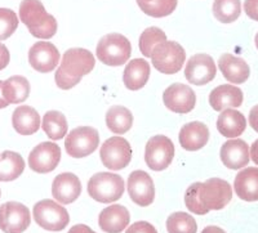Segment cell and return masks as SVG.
<instances>
[{
    "label": "cell",
    "mask_w": 258,
    "mask_h": 233,
    "mask_svg": "<svg viewBox=\"0 0 258 233\" xmlns=\"http://www.w3.org/2000/svg\"><path fill=\"white\" fill-rule=\"evenodd\" d=\"M232 190L229 182L212 178L204 183H194L185 193V204L190 211L206 215L211 210H221L231 201Z\"/></svg>",
    "instance_id": "1"
},
{
    "label": "cell",
    "mask_w": 258,
    "mask_h": 233,
    "mask_svg": "<svg viewBox=\"0 0 258 233\" xmlns=\"http://www.w3.org/2000/svg\"><path fill=\"white\" fill-rule=\"evenodd\" d=\"M94 57L89 50L73 48L64 52L61 66L56 71L54 79L59 89L68 91L77 84L84 75H88L94 67Z\"/></svg>",
    "instance_id": "2"
},
{
    "label": "cell",
    "mask_w": 258,
    "mask_h": 233,
    "mask_svg": "<svg viewBox=\"0 0 258 233\" xmlns=\"http://www.w3.org/2000/svg\"><path fill=\"white\" fill-rule=\"evenodd\" d=\"M20 18L35 38L50 39L56 35V18L47 13L40 0H22L20 4Z\"/></svg>",
    "instance_id": "3"
},
{
    "label": "cell",
    "mask_w": 258,
    "mask_h": 233,
    "mask_svg": "<svg viewBox=\"0 0 258 233\" xmlns=\"http://www.w3.org/2000/svg\"><path fill=\"white\" fill-rule=\"evenodd\" d=\"M132 45L120 34L105 35L97 44V58L106 66H121L131 58Z\"/></svg>",
    "instance_id": "4"
},
{
    "label": "cell",
    "mask_w": 258,
    "mask_h": 233,
    "mask_svg": "<svg viewBox=\"0 0 258 233\" xmlns=\"http://www.w3.org/2000/svg\"><path fill=\"white\" fill-rule=\"evenodd\" d=\"M124 190L123 178L112 173H97L88 182L89 196L102 204L117 201L123 196Z\"/></svg>",
    "instance_id": "5"
},
{
    "label": "cell",
    "mask_w": 258,
    "mask_h": 233,
    "mask_svg": "<svg viewBox=\"0 0 258 233\" xmlns=\"http://www.w3.org/2000/svg\"><path fill=\"white\" fill-rule=\"evenodd\" d=\"M153 66L165 75H173L182 68L186 52L177 41H164L156 45L151 54Z\"/></svg>",
    "instance_id": "6"
},
{
    "label": "cell",
    "mask_w": 258,
    "mask_h": 233,
    "mask_svg": "<svg viewBox=\"0 0 258 233\" xmlns=\"http://www.w3.org/2000/svg\"><path fill=\"white\" fill-rule=\"evenodd\" d=\"M34 219L36 224L45 230L59 232L64 229L70 221L68 210L52 200H41L34 206Z\"/></svg>",
    "instance_id": "7"
},
{
    "label": "cell",
    "mask_w": 258,
    "mask_h": 233,
    "mask_svg": "<svg viewBox=\"0 0 258 233\" xmlns=\"http://www.w3.org/2000/svg\"><path fill=\"white\" fill-rule=\"evenodd\" d=\"M100 144V135L94 128L80 126L69 133L64 140L66 152L74 159H83L93 153Z\"/></svg>",
    "instance_id": "8"
},
{
    "label": "cell",
    "mask_w": 258,
    "mask_h": 233,
    "mask_svg": "<svg viewBox=\"0 0 258 233\" xmlns=\"http://www.w3.org/2000/svg\"><path fill=\"white\" fill-rule=\"evenodd\" d=\"M174 158L173 142L165 135H155L147 142L145 149V161L154 172L167 169Z\"/></svg>",
    "instance_id": "9"
},
{
    "label": "cell",
    "mask_w": 258,
    "mask_h": 233,
    "mask_svg": "<svg viewBox=\"0 0 258 233\" xmlns=\"http://www.w3.org/2000/svg\"><path fill=\"white\" fill-rule=\"evenodd\" d=\"M101 161L110 170H121L132 160V148L125 138L112 137L100 149Z\"/></svg>",
    "instance_id": "10"
},
{
    "label": "cell",
    "mask_w": 258,
    "mask_h": 233,
    "mask_svg": "<svg viewBox=\"0 0 258 233\" xmlns=\"http://www.w3.org/2000/svg\"><path fill=\"white\" fill-rule=\"evenodd\" d=\"M31 223L30 211L24 204L6 202L0 206V229L6 233H22Z\"/></svg>",
    "instance_id": "11"
},
{
    "label": "cell",
    "mask_w": 258,
    "mask_h": 233,
    "mask_svg": "<svg viewBox=\"0 0 258 233\" xmlns=\"http://www.w3.org/2000/svg\"><path fill=\"white\" fill-rule=\"evenodd\" d=\"M61 160V148L56 143L43 142L30 152V169L40 174L50 173L58 166Z\"/></svg>",
    "instance_id": "12"
},
{
    "label": "cell",
    "mask_w": 258,
    "mask_h": 233,
    "mask_svg": "<svg viewBox=\"0 0 258 233\" xmlns=\"http://www.w3.org/2000/svg\"><path fill=\"white\" fill-rule=\"evenodd\" d=\"M163 102L168 110L176 114H188L195 107L197 96L190 87L176 83L165 89Z\"/></svg>",
    "instance_id": "13"
},
{
    "label": "cell",
    "mask_w": 258,
    "mask_h": 233,
    "mask_svg": "<svg viewBox=\"0 0 258 233\" xmlns=\"http://www.w3.org/2000/svg\"><path fill=\"white\" fill-rule=\"evenodd\" d=\"M129 197L140 206H149L155 198V186L149 174L144 170H136L128 178Z\"/></svg>",
    "instance_id": "14"
},
{
    "label": "cell",
    "mask_w": 258,
    "mask_h": 233,
    "mask_svg": "<svg viewBox=\"0 0 258 233\" xmlns=\"http://www.w3.org/2000/svg\"><path fill=\"white\" fill-rule=\"evenodd\" d=\"M216 64L208 54H195L187 61L185 76L188 83L194 85H206L216 77Z\"/></svg>",
    "instance_id": "15"
},
{
    "label": "cell",
    "mask_w": 258,
    "mask_h": 233,
    "mask_svg": "<svg viewBox=\"0 0 258 233\" xmlns=\"http://www.w3.org/2000/svg\"><path fill=\"white\" fill-rule=\"evenodd\" d=\"M59 52L52 43L39 41L29 50V62L39 72H50L58 66Z\"/></svg>",
    "instance_id": "16"
},
{
    "label": "cell",
    "mask_w": 258,
    "mask_h": 233,
    "mask_svg": "<svg viewBox=\"0 0 258 233\" xmlns=\"http://www.w3.org/2000/svg\"><path fill=\"white\" fill-rule=\"evenodd\" d=\"M82 193V183L73 173L57 175L52 184V195L59 204H73Z\"/></svg>",
    "instance_id": "17"
},
{
    "label": "cell",
    "mask_w": 258,
    "mask_h": 233,
    "mask_svg": "<svg viewBox=\"0 0 258 233\" xmlns=\"http://www.w3.org/2000/svg\"><path fill=\"white\" fill-rule=\"evenodd\" d=\"M221 160L227 169L238 170L249 163V147L243 139H230L221 147Z\"/></svg>",
    "instance_id": "18"
},
{
    "label": "cell",
    "mask_w": 258,
    "mask_h": 233,
    "mask_svg": "<svg viewBox=\"0 0 258 233\" xmlns=\"http://www.w3.org/2000/svg\"><path fill=\"white\" fill-rule=\"evenodd\" d=\"M131 215L123 205H111L106 207L98 216V225L106 233H120L128 227Z\"/></svg>",
    "instance_id": "19"
},
{
    "label": "cell",
    "mask_w": 258,
    "mask_h": 233,
    "mask_svg": "<svg viewBox=\"0 0 258 233\" xmlns=\"http://www.w3.org/2000/svg\"><path fill=\"white\" fill-rule=\"evenodd\" d=\"M179 144L186 151H198L208 143L209 129L200 121H192L183 125L179 131Z\"/></svg>",
    "instance_id": "20"
},
{
    "label": "cell",
    "mask_w": 258,
    "mask_h": 233,
    "mask_svg": "<svg viewBox=\"0 0 258 233\" xmlns=\"http://www.w3.org/2000/svg\"><path fill=\"white\" fill-rule=\"evenodd\" d=\"M243 103V92L234 85H220L209 94V105L214 111H223L230 107H240Z\"/></svg>",
    "instance_id": "21"
},
{
    "label": "cell",
    "mask_w": 258,
    "mask_h": 233,
    "mask_svg": "<svg viewBox=\"0 0 258 233\" xmlns=\"http://www.w3.org/2000/svg\"><path fill=\"white\" fill-rule=\"evenodd\" d=\"M218 67L226 80L234 84H243L249 77V66L243 58L232 54H223L218 59Z\"/></svg>",
    "instance_id": "22"
},
{
    "label": "cell",
    "mask_w": 258,
    "mask_h": 233,
    "mask_svg": "<svg viewBox=\"0 0 258 233\" xmlns=\"http://www.w3.org/2000/svg\"><path fill=\"white\" fill-rule=\"evenodd\" d=\"M234 190L239 198L244 201H258V169L246 168L235 178Z\"/></svg>",
    "instance_id": "23"
},
{
    "label": "cell",
    "mask_w": 258,
    "mask_h": 233,
    "mask_svg": "<svg viewBox=\"0 0 258 233\" xmlns=\"http://www.w3.org/2000/svg\"><path fill=\"white\" fill-rule=\"evenodd\" d=\"M246 128V120L244 115L234 108H226L218 116L217 129L226 138H238Z\"/></svg>",
    "instance_id": "24"
},
{
    "label": "cell",
    "mask_w": 258,
    "mask_h": 233,
    "mask_svg": "<svg viewBox=\"0 0 258 233\" xmlns=\"http://www.w3.org/2000/svg\"><path fill=\"white\" fill-rule=\"evenodd\" d=\"M12 124L18 134L31 135L40 128V116L35 108L30 106H21L13 112Z\"/></svg>",
    "instance_id": "25"
},
{
    "label": "cell",
    "mask_w": 258,
    "mask_h": 233,
    "mask_svg": "<svg viewBox=\"0 0 258 233\" xmlns=\"http://www.w3.org/2000/svg\"><path fill=\"white\" fill-rule=\"evenodd\" d=\"M150 77V64L145 59L136 58L126 64L123 82L129 91H138L146 85Z\"/></svg>",
    "instance_id": "26"
},
{
    "label": "cell",
    "mask_w": 258,
    "mask_h": 233,
    "mask_svg": "<svg viewBox=\"0 0 258 233\" xmlns=\"http://www.w3.org/2000/svg\"><path fill=\"white\" fill-rule=\"evenodd\" d=\"M25 170V161L13 151L0 152V182H12Z\"/></svg>",
    "instance_id": "27"
},
{
    "label": "cell",
    "mask_w": 258,
    "mask_h": 233,
    "mask_svg": "<svg viewBox=\"0 0 258 233\" xmlns=\"http://www.w3.org/2000/svg\"><path fill=\"white\" fill-rule=\"evenodd\" d=\"M106 125L115 134H124L133 125V115L123 106H112L106 112Z\"/></svg>",
    "instance_id": "28"
},
{
    "label": "cell",
    "mask_w": 258,
    "mask_h": 233,
    "mask_svg": "<svg viewBox=\"0 0 258 233\" xmlns=\"http://www.w3.org/2000/svg\"><path fill=\"white\" fill-rule=\"evenodd\" d=\"M30 94V83L24 76H12L3 83V96L7 102L22 103Z\"/></svg>",
    "instance_id": "29"
},
{
    "label": "cell",
    "mask_w": 258,
    "mask_h": 233,
    "mask_svg": "<svg viewBox=\"0 0 258 233\" xmlns=\"http://www.w3.org/2000/svg\"><path fill=\"white\" fill-rule=\"evenodd\" d=\"M41 128L53 140H59L68 133V120L59 111H48L43 117Z\"/></svg>",
    "instance_id": "30"
},
{
    "label": "cell",
    "mask_w": 258,
    "mask_h": 233,
    "mask_svg": "<svg viewBox=\"0 0 258 233\" xmlns=\"http://www.w3.org/2000/svg\"><path fill=\"white\" fill-rule=\"evenodd\" d=\"M213 15L222 24H231L241 13L240 0H214Z\"/></svg>",
    "instance_id": "31"
},
{
    "label": "cell",
    "mask_w": 258,
    "mask_h": 233,
    "mask_svg": "<svg viewBox=\"0 0 258 233\" xmlns=\"http://www.w3.org/2000/svg\"><path fill=\"white\" fill-rule=\"evenodd\" d=\"M168 233H197L198 224L192 215L187 213H173L167 219Z\"/></svg>",
    "instance_id": "32"
},
{
    "label": "cell",
    "mask_w": 258,
    "mask_h": 233,
    "mask_svg": "<svg viewBox=\"0 0 258 233\" xmlns=\"http://www.w3.org/2000/svg\"><path fill=\"white\" fill-rule=\"evenodd\" d=\"M167 41V35L159 27H149L142 32L141 38H140V50L142 54L147 58H151L153 50L155 49L156 45Z\"/></svg>",
    "instance_id": "33"
},
{
    "label": "cell",
    "mask_w": 258,
    "mask_h": 233,
    "mask_svg": "<svg viewBox=\"0 0 258 233\" xmlns=\"http://www.w3.org/2000/svg\"><path fill=\"white\" fill-rule=\"evenodd\" d=\"M137 4L145 15L161 18L172 15V12L177 7V0H150L146 3Z\"/></svg>",
    "instance_id": "34"
},
{
    "label": "cell",
    "mask_w": 258,
    "mask_h": 233,
    "mask_svg": "<svg viewBox=\"0 0 258 233\" xmlns=\"http://www.w3.org/2000/svg\"><path fill=\"white\" fill-rule=\"evenodd\" d=\"M18 18L12 9L0 8V41L6 40L17 30Z\"/></svg>",
    "instance_id": "35"
},
{
    "label": "cell",
    "mask_w": 258,
    "mask_h": 233,
    "mask_svg": "<svg viewBox=\"0 0 258 233\" xmlns=\"http://www.w3.org/2000/svg\"><path fill=\"white\" fill-rule=\"evenodd\" d=\"M125 233H158L156 228L147 221H137L126 229Z\"/></svg>",
    "instance_id": "36"
},
{
    "label": "cell",
    "mask_w": 258,
    "mask_h": 233,
    "mask_svg": "<svg viewBox=\"0 0 258 233\" xmlns=\"http://www.w3.org/2000/svg\"><path fill=\"white\" fill-rule=\"evenodd\" d=\"M244 11L248 17L258 21V0H245L244 2Z\"/></svg>",
    "instance_id": "37"
},
{
    "label": "cell",
    "mask_w": 258,
    "mask_h": 233,
    "mask_svg": "<svg viewBox=\"0 0 258 233\" xmlns=\"http://www.w3.org/2000/svg\"><path fill=\"white\" fill-rule=\"evenodd\" d=\"M9 59H11V55H9V50L7 49L6 45L0 44V70H4V68L8 66Z\"/></svg>",
    "instance_id": "38"
},
{
    "label": "cell",
    "mask_w": 258,
    "mask_h": 233,
    "mask_svg": "<svg viewBox=\"0 0 258 233\" xmlns=\"http://www.w3.org/2000/svg\"><path fill=\"white\" fill-rule=\"evenodd\" d=\"M249 124H250V126L254 129V131H257V133H258V105L254 106V107L250 110V112H249Z\"/></svg>",
    "instance_id": "39"
},
{
    "label": "cell",
    "mask_w": 258,
    "mask_h": 233,
    "mask_svg": "<svg viewBox=\"0 0 258 233\" xmlns=\"http://www.w3.org/2000/svg\"><path fill=\"white\" fill-rule=\"evenodd\" d=\"M69 233H96V232H94L93 229H91L88 225L77 224V225H74V227L69 230Z\"/></svg>",
    "instance_id": "40"
},
{
    "label": "cell",
    "mask_w": 258,
    "mask_h": 233,
    "mask_svg": "<svg viewBox=\"0 0 258 233\" xmlns=\"http://www.w3.org/2000/svg\"><path fill=\"white\" fill-rule=\"evenodd\" d=\"M250 156H252V160L255 165H258V139L250 147Z\"/></svg>",
    "instance_id": "41"
},
{
    "label": "cell",
    "mask_w": 258,
    "mask_h": 233,
    "mask_svg": "<svg viewBox=\"0 0 258 233\" xmlns=\"http://www.w3.org/2000/svg\"><path fill=\"white\" fill-rule=\"evenodd\" d=\"M202 233H226L222 228L216 227V225H208L202 230Z\"/></svg>",
    "instance_id": "42"
},
{
    "label": "cell",
    "mask_w": 258,
    "mask_h": 233,
    "mask_svg": "<svg viewBox=\"0 0 258 233\" xmlns=\"http://www.w3.org/2000/svg\"><path fill=\"white\" fill-rule=\"evenodd\" d=\"M3 83L4 82H2V80H0V110H2V108L8 107V105H9L3 96Z\"/></svg>",
    "instance_id": "43"
},
{
    "label": "cell",
    "mask_w": 258,
    "mask_h": 233,
    "mask_svg": "<svg viewBox=\"0 0 258 233\" xmlns=\"http://www.w3.org/2000/svg\"><path fill=\"white\" fill-rule=\"evenodd\" d=\"M255 47H257L258 49V32H257V35H255Z\"/></svg>",
    "instance_id": "44"
},
{
    "label": "cell",
    "mask_w": 258,
    "mask_h": 233,
    "mask_svg": "<svg viewBox=\"0 0 258 233\" xmlns=\"http://www.w3.org/2000/svg\"><path fill=\"white\" fill-rule=\"evenodd\" d=\"M146 2H150V0H137V3H146Z\"/></svg>",
    "instance_id": "45"
}]
</instances>
